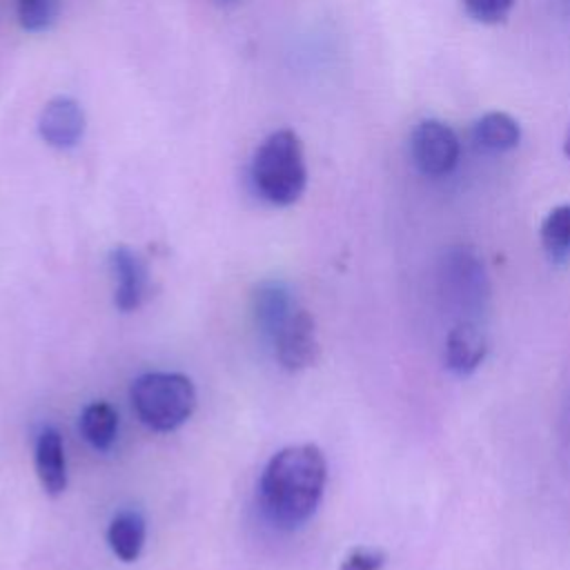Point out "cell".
I'll return each instance as SVG.
<instances>
[{"instance_id": "cell-1", "label": "cell", "mask_w": 570, "mask_h": 570, "mask_svg": "<svg viewBox=\"0 0 570 570\" xmlns=\"http://www.w3.org/2000/svg\"><path fill=\"white\" fill-rule=\"evenodd\" d=\"M327 481L323 452L312 443L276 452L261 476V505L278 528H298L318 508Z\"/></svg>"}, {"instance_id": "cell-2", "label": "cell", "mask_w": 570, "mask_h": 570, "mask_svg": "<svg viewBox=\"0 0 570 570\" xmlns=\"http://www.w3.org/2000/svg\"><path fill=\"white\" fill-rule=\"evenodd\" d=\"M249 176L263 200L276 207L296 203L307 185V167L298 136L292 129L272 131L258 145Z\"/></svg>"}, {"instance_id": "cell-3", "label": "cell", "mask_w": 570, "mask_h": 570, "mask_svg": "<svg viewBox=\"0 0 570 570\" xmlns=\"http://www.w3.org/2000/svg\"><path fill=\"white\" fill-rule=\"evenodd\" d=\"M129 396L138 419L156 432L180 428L196 407V387L180 372H147L131 383Z\"/></svg>"}, {"instance_id": "cell-4", "label": "cell", "mask_w": 570, "mask_h": 570, "mask_svg": "<svg viewBox=\"0 0 570 570\" xmlns=\"http://www.w3.org/2000/svg\"><path fill=\"white\" fill-rule=\"evenodd\" d=\"M439 287L445 305L459 321L479 323L488 298L490 283L479 254L472 247H450L439 265Z\"/></svg>"}, {"instance_id": "cell-5", "label": "cell", "mask_w": 570, "mask_h": 570, "mask_svg": "<svg viewBox=\"0 0 570 570\" xmlns=\"http://www.w3.org/2000/svg\"><path fill=\"white\" fill-rule=\"evenodd\" d=\"M410 156L421 174L445 176L459 160V138L450 125L425 118L410 136Z\"/></svg>"}, {"instance_id": "cell-6", "label": "cell", "mask_w": 570, "mask_h": 570, "mask_svg": "<svg viewBox=\"0 0 570 570\" xmlns=\"http://www.w3.org/2000/svg\"><path fill=\"white\" fill-rule=\"evenodd\" d=\"M269 343L274 345L276 361L289 372L305 370L318 358L316 325L312 314L303 307H294V312L272 334Z\"/></svg>"}, {"instance_id": "cell-7", "label": "cell", "mask_w": 570, "mask_h": 570, "mask_svg": "<svg viewBox=\"0 0 570 570\" xmlns=\"http://www.w3.org/2000/svg\"><path fill=\"white\" fill-rule=\"evenodd\" d=\"M40 138L53 149H71L82 140L85 111L78 100L69 96L51 98L38 118Z\"/></svg>"}, {"instance_id": "cell-8", "label": "cell", "mask_w": 570, "mask_h": 570, "mask_svg": "<svg viewBox=\"0 0 570 570\" xmlns=\"http://www.w3.org/2000/svg\"><path fill=\"white\" fill-rule=\"evenodd\" d=\"M111 272L118 281L116 292H114V303L120 312H134L142 305L147 296V285H149V272L145 261L129 247L118 245L109 254Z\"/></svg>"}, {"instance_id": "cell-9", "label": "cell", "mask_w": 570, "mask_h": 570, "mask_svg": "<svg viewBox=\"0 0 570 570\" xmlns=\"http://www.w3.org/2000/svg\"><path fill=\"white\" fill-rule=\"evenodd\" d=\"M488 341L479 323L459 321L445 336V367L459 376L472 374L485 358Z\"/></svg>"}, {"instance_id": "cell-10", "label": "cell", "mask_w": 570, "mask_h": 570, "mask_svg": "<svg viewBox=\"0 0 570 570\" xmlns=\"http://www.w3.org/2000/svg\"><path fill=\"white\" fill-rule=\"evenodd\" d=\"M33 461H36V474L42 490L49 497H60L67 488V461H65L62 436L58 434L56 428L40 430L36 439Z\"/></svg>"}, {"instance_id": "cell-11", "label": "cell", "mask_w": 570, "mask_h": 570, "mask_svg": "<svg viewBox=\"0 0 570 570\" xmlns=\"http://www.w3.org/2000/svg\"><path fill=\"white\" fill-rule=\"evenodd\" d=\"M519 140H521L519 122L503 111L483 114L472 127V142L481 151H490V154L510 151L519 145Z\"/></svg>"}, {"instance_id": "cell-12", "label": "cell", "mask_w": 570, "mask_h": 570, "mask_svg": "<svg viewBox=\"0 0 570 570\" xmlns=\"http://www.w3.org/2000/svg\"><path fill=\"white\" fill-rule=\"evenodd\" d=\"M145 534H147V528H145L142 514L136 510H125L111 519L107 528V543L120 561L131 563L142 552Z\"/></svg>"}, {"instance_id": "cell-13", "label": "cell", "mask_w": 570, "mask_h": 570, "mask_svg": "<svg viewBox=\"0 0 570 570\" xmlns=\"http://www.w3.org/2000/svg\"><path fill=\"white\" fill-rule=\"evenodd\" d=\"M294 307L296 303L283 283H263L254 294V316L267 338H272V334L283 325Z\"/></svg>"}, {"instance_id": "cell-14", "label": "cell", "mask_w": 570, "mask_h": 570, "mask_svg": "<svg viewBox=\"0 0 570 570\" xmlns=\"http://www.w3.org/2000/svg\"><path fill=\"white\" fill-rule=\"evenodd\" d=\"M80 432L96 450H109L118 432V414L105 401L89 403L80 414Z\"/></svg>"}, {"instance_id": "cell-15", "label": "cell", "mask_w": 570, "mask_h": 570, "mask_svg": "<svg viewBox=\"0 0 570 570\" xmlns=\"http://www.w3.org/2000/svg\"><path fill=\"white\" fill-rule=\"evenodd\" d=\"M541 245L554 261L570 256V205H559L541 223Z\"/></svg>"}, {"instance_id": "cell-16", "label": "cell", "mask_w": 570, "mask_h": 570, "mask_svg": "<svg viewBox=\"0 0 570 570\" xmlns=\"http://www.w3.org/2000/svg\"><path fill=\"white\" fill-rule=\"evenodd\" d=\"M18 20L27 31H45L56 22L58 0H16Z\"/></svg>"}, {"instance_id": "cell-17", "label": "cell", "mask_w": 570, "mask_h": 570, "mask_svg": "<svg viewBox=\"0 0 570 570\" xmlns=\"http://www.w3.org/2000/svg\"><path fill=\"white\" fill-rule=\"evenodd\" d=\"M463 7L474 20L483 24H497L508 18L514 0H463Z\"/></svg>"}, {"instance_id": "cell-18", "label": "cell", "mask_w": 570, "mask_h": 570, "mask_svg": "<svg viewBox=\"0 0 570 570\" xmlns=\"http://www.w3.org/2000/svg\"><path fill=\"white\" fill-rule=\"evenodd\" d=\"M385 566V554L381 550L354 548L343 561L338 570H381Z\"/></svg>"}, {"instance_id": "cell-19", "label": "cell", "mask_w": 570, "mask_h": 570, "mask_svg": "<svg viewBox=\"0 0 570 570\" xmlns=\"http://www.w3.org/2000/svg\"><path fill=\"white\" fill-rule=\"evenodd\" d=\"M563 151H566V156L570 158V127H568V134H566V145H563Z\"/></svg>"}, {"instance_id": "cell-20", "label": "cell", "mask_w": 570, "mask_h": 570, "mask_svg": "<svg viewBox=\"0 0 570 570\" xmlns=\"http://www.w3.org/2000/svg\"><path fill=\"white\" fill-rule=\"evenodd\" d=\"M218 7H232V4H236V2H240V0H214Z\"/></svg>"}]
</instances>
